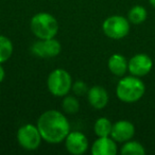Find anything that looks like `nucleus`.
<instances>
[{
  "label": "nucleus",
  "mask_w": 155,
  "mask_h": 155,
  "mask_svg": "<svg viewBox=\"0 0 155 155\" xmlns=\"http://www.w3.org/2000/svg\"><path fill=\"white\" fill-rule=\"evenodd\" d=\"M37 127L41 138L49 143H60L70 132V124L63 113L55 110H46L37 120Z\"/></svg>",
  "instance_id": "obj_1"
},
{
  "label": "nucleus",
  "mask_w": 155,
  "mask_h": 155,
  "mask_svg": "<svg viewBox=\"0 0 155 155\" xmlns=\"http://www.w3.org/2000/svg\"><path fill=\"white\" fill-rule=\"evenodd\" d=\"M146 85L141 79L135 75L123 77L116 87V95L120 101L124 103H134L143 97Z\"/></svg>",
  "instance_id": "obj_2"
},
{
  "label": "nucleus",
  "mask_w": 155,
  "mask_h": 155,
  "mask_svg": "<svg viewBox=\"0 0 155 155\" xmlns=\"http://www.w3.org/2000/svg\"><path fill=\"white\" fill-rule=\"evenodd\" d=\"M32 33L38 39L54 38L58 32V22L53 15L46 12L35 14L30 21Z\"/></svg>",
  "instance_id": "obj_3"
},
{
  "label": "nucleus",
  "mask_w": 155,
  "mask_h": 155,
  "mask_svg": "<svg viewBox=\"0 0 155 155\" xmlns=\"http://www.w3.org/2000/svg\"><path fill=\"white\" fill-rule=\"evenodd\" d=\"M72 79L67 70L62 68L51 71L47 79V87L50 94L55 97H65L71 91Z\"/></svg>",
  "instance_id": "obj_4"
},
{
  "label": "nucleus",
  "mask_w": 155,
  "mask_h": 155,
  "mask_svg": "<svg viewBox=\"0 0 155 155\" xmlns=\"http://www.w3.org/2000/svg\"><path fill=\"white\" fill-rule=\"evenodd\" d=\"M102 30L108 38L122 39L130 32V21L120 15L110 16L103 21Z\"/></svg>",
  "instance_id": "obj_5"
},
{
  "label": "nucleus",
  "mask_w": 155,
  "mask_h": 155,
  "mask_svg": "<svg viewBox=\"0 0 155 155\" xmlns=\"http://www.w3.org/2000/svg\"><path fill=\"white\" fill-rule=\"evenodd\" d=\"M43 140L37 125L25 124L20 127L17 131V141L22 149L28 151H34L39 148Z\"/></svg>",
  "instance_id": "obj_6"
},
{
  "label": "nucleus",
  "mask_w": 155,
  "mask_h": 155,
  "mask_svg": "<svg viewBox=\"0 0 155 155\" xmlns=\"http://www.w3.org/2000/svg\"><path fill=\"white\" fill-rule=\"evenodd\" d=\"M61 44L55 38L38 39L31 47V52L38 58H55L61 53Z\"/></svg>",
  "instance_id": "obj_7"
},
{
  "label": "nucleus",
  "mask_w": 155,
  "mask_h": 155,
  "mask_svg": "<svg viewBox=\"0 0 155 155\" xmlns=\"http://www.w3.org/2000/svg\"><path fill=\"white\" fill-rule=\"evenodd\" d=\"M153 68V61L148 54L137 53L129 60V72L132 75L141 78L150 73Z\"/></svg>",
  "instance_id": "obj_8"
},
{
  "label": "nucleus",
  "mask_w": 155,
  "mask_h": 155,
  "mask_svg": "<svg viewBox=\"0 0 155 155\" xmlns=\"http://www.w3.org/2000/svg\"><path fill=\"white\" fill-rule=\"evenodd\" d=\"M64 141L67 151L73 155L84 154L89 147L87 137L79 131L69 132Z\"/></svg>",
  "instance_id": "obj_9"
},
{
  "label": "nucleus",
  "mask_w": 155,
  "mask_h": 155,
  "mask_svg": "<svg viewBox=\"0 0 155 155\" xmlns=\"http://www.w3.org/2000/svg\"><path fill=\"white\" fill-rule=\"evenodd\" d=\"M135 135V127L129 120H119L113 124L110 137L116 142H125Z\"/></svg>",
  "instance_id": "obj_10"
},
{
  "label": "nucleus",
  "mask_w": 155,
  "mask_h": 155,
  "mask_svg": "<svg viewBox=\"0 0 155 155\" xmlns=\"http://www.w3.org/2000/svg\"><path fill=\"white\" fill-rule=\"evenodd\" d=\"M117 153L116 140L113 139L110 136L98 137L97 140L91 147V154L93 155H115Z\"/></svg>",
  "instance_id": "obj_11"
},
{
  "label": "nucleus",
  "mask_w": 155,
  "mask_h": 155,
  "mask_svg": "<svg viewBox=\"0 0 155 155\" xmlns=\"http://www.w3.org/2000/svg\"><path fill=\"white\" fill-rule=\"evenodd\" d=\"M108 94L104 87L100 85H96L88 89L87 100L88 103L96 110H102L108 103Z\"/></svg>",
  "instance_id": "obj_12"
},
{
  "label": "nucleus",
  "mask_w": 155,
  "mask_h": 155,
  "mask_svg": "<svg viewBox=\"0 0 155 155\" xmlns=\"http://www.w3.org/2000/svg\"><path fill=\"white\" fill-rule=\"evenodd\" d=\"M110 71L116 77H123L129 71V61L119 53H114L110 56L107 62Z\"/></svg>",
  "instance_id": "obj_13"
},
{
  "label": "nucleus",
  "mask_w": 155,
  "mask_h": 155,
  "mask_svg": "<svg viewBox=\"0 0 155 155\" xmlns=\"http://www.w3.org/2000/svg\"><path fill=\"white\" fill-rule=\"evenodd\" d=\"M113 129V123L110 119L105 117H100L96 120L94 124V131L98 137H104V136H110Z\"/></svg>",
  "instance_id": "obj_14"
},
{
  "label": "nucleus",
  "mask_w": 155,
  "mask_h": 155,
  "mask_svg": "<svg viewBox=\"0 0 155 155\" xmlns=\"http://www.w3.org/2000/svg\"><path fill=\"white\" fill-rule=\"evenodd\" d=\"M122 155H144L146 150L144 147L140 142L135 141V140H127L124 142L120 150Z\"/></svg>",
  "instance_id": "obj_15"
},
{
  "label": "nucleus",
  "mask_w": 155,
  "mask_h": 155,
  "mask_svg": "<svg viewBox=\"0 0 155 155\" xmlns=\"http://www.w3.org/2000/svg\"><path fill=\"white\" fill-rule=\"evenodd\" d=\"M148 17V12L142 5H135L127 13V19L131 24L140 25L146 21Z\"/></svg>",
  "instance_id": "obj_16"
},
{
  "label": "nucleus",
  "mask_w": 155,
  "mask_h": 155,
  "mask_svg": "<svg viewBox=\"0 0 155 155\" xmlns=\"http://www.w3.org/2000/svg\"><path fill=\"white\" fill-rule=\"evenodd\" d=\"M13 53V44L5 35H0V64L5 63Z\"/></svg>",
  "instance_id": "obj_17"
},
{
  "label": "nucleus",
  "mask_w": 155,
  "mask_h": 155,
  "mask_svg": "<svg viewBox=\"0 0 155 155\" xmlns=\"http://www.w3.org/2000/svg\"><path fill=\"white\" fill-rule=\"evenodd\" d=\"M63 110L66 114H77L79 112V108H80V104H79V100L77 99L75 96H70L66 95L63 99L62 102Z\"/></svg>",
  "instance_id": "obj_18"
},
{
  "label": "nucleus",
  "mask_w": 155,
  "mask_h": 155,
  "mask_svg": "<svg viewBox=\"0 0 155 155\" xmlns=\"http://www.w3.org/2000/svg\"><path fill=\"white\" fill-rule=\"evenodd\" d=\"M88 89L89 88L87 87L86 83H84L83 81H77V82L72 83V86H71V91L78 97H82L84 95H87Z\"/></svg>",
  "instance_id": "obj_19"
},
{
  "label": "nucleus",
  "mask_w": 155,
  "mask_h": 155,
  "mask_svg": "<svg viewBox=\"0 0 155 155\" xmlns=\"http://www.w3.org/2000/svg\"><path fill=\"white\" fill-rule=\"evenodd\" d=\"M5 69H3L2 65L0 64V83L5 80Z\"/></svg>",
  "instance_id": "obj_20"
},
{
  "label": "nucleus",
  "mask_w": 155,
  "mask_h": 155,
  "mask_svg": "<svg viewBox=\"0 0 155 155\" xmlns=\"http://www.w3.org/2000/svg\"><path fill=\"white\" fill-rule=\"evenodd\" d=\"M149 2H150V5H152L153 8H155V0H149Z\"/></svg>",
  "instance_id": "obj_21"
}]
</instances>
